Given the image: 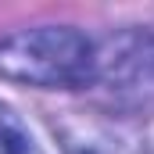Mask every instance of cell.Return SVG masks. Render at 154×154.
I'll return each instance as SVG.
<instances>
[{
	"label": "cell",
	"mask_w": 154,
	"mask_h": 154,
	"mask_svg": "<svg viewBox=\"0 0 154 154\" xmlns=\"http://www.w3.org/2000/svg\"><path fill=\"white\" fill-rule=\"evenodd\" d=\"M0 154H43L22 115L7 104H0Z\"/></svg>",
	"instance_id": "2"
},
{
	"label": "cell",
	"mask_w": 154,
	"mask_h": 154,
	"mask_svg": "<svg viewBox=\"0 0 154 154\" xmlns=\"http://www.w3.org/2000/svg\"><path fill=\"white\" fill-rule=\"evenodd\" d=\"M0 75L43 90H72L93 82L97 54L75 29H22L0 39Z\"/></svg>",
	"instance_id": "1"
},
{
	"label": "cell",
	"mask_w": 154,
	"mask_h": 154,
	"mask_svg": "<svg viewBox=\"0 0 154 154\" xmlns=\"http://www.w3.org/2000/svg\"><path fill=\"white\" fill-rule=\"evenodd\" d=\"M151 90H154V54H151Z\"/></svg>",
	"instance_id": "3"
}]
</instances>
